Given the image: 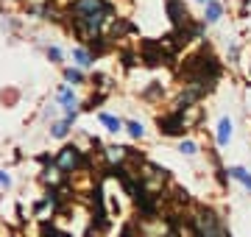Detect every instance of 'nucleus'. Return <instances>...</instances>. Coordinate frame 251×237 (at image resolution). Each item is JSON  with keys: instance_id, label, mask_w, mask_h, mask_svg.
Here are the masks:
<instances>
[{"instance_id": "nucleus-13", "label": "nucleus", "mask_w": 251, "mask_h": 237, "mask_svg": "<svg viewBox=\"0 0 251 237\" xmlns=\"http://www.w3.org/2000/svg\"><path fill=\"white\" fill-rule=\"evenodd\" d=\"M179 151H181V154H187V156H193V154H198V145H196V142H190V140H181Z\"/></svg>"}, {"instance_id": "nucleus-11", "label": "nucleus", "mask_w": 251, "mask_h": 237, "mask_svg": "<svg viewBox=\"0 0 251 237\" xmlns=\"http://www.w3.org/2000/svg\"><path fill=\"white\" fill-rule=\"evenodd\" d=\"M128 134H131V137L134 140H143L145 137V128H143V123H137V120H131V123H128Z\"/></svg>"}, {"instance_id": "nucleus-7", "label": "nucleus", "mask_w": 251, "mask_h": 237, "mask_svg": "<svg viewBox=\"0 0 251 237\" xmlns=\"http://www.w3.org/2000/svg\"><path fill=\"white\" fill-rule=\"evenodd\" d=\"M221 3H218V0H206V14H204V20L206 23H218V20H221Z\"/></svg>"}, {"instance_id": "nucleus-10", "label": "nucleus", "mask_w": 251, "mask_h": 237, "mask_svg": "<svg viewBox=\"0 0 251 237\" xmlns=\"http://www.w3.org/2000/svg\"><path fill=\"white\" fill-rule=\"evenodd\" d=\"M100 123H103V126L109 128V131H120V128H123V123H120V120L115 118V115H106V112H103V115H100Z\"/></svg>"}, {"instance_id": "nucleus-12", "label": "nucleus", "mask_w": 251, "mask_h": 237, "mask_svg": "<svg viewBox=\"0 0 251 237\" xmlns=\"http://www.w3.org/2000/svg\"><path fill=\"white\" fill-rule=\"evenodd\" d=\"M64 78H67V81L81 84V81H84V73H81L78 67H67V70H64Z\"/></svg>"}, {"instance_id": "nucleus-17", "label": "nucleus", "mask_w": 251, "mask_h": 237, "mask_svg": "<svg viewBox=\"0 0 251 237\" xmlns=\"http://www.w3.org/2000/svg\"><path fill=\"white\" fill-rule=\"evenodd\" d=\"M9 184H11V179L3 173V170H0V187H9Z\"/></svg>"}, {"instance_id": "nucleus-4", "label": "nucleus", "mask_w": 251, "mask_h": 237, "mask_svg": "<svg viewBox=\"0 0 251 237\" xmlns=\"http://www.w3.org/2000/svg\"><path fill=\"white\" fill-rule=\"evenodd\" d=\"M59 103H62L67 112H75V106H78V98H75V92H73L70 87H59Z\"/></svg>"}, {"instance_id": "nucleus-15", "label": "nucleus", "mask_w": 251, "mask_h": 237, "mask_svg": "<svg viewBox=\"0 0 251 237\" xmlns=\"http://www.w3.org/2000/svg\"><path fill=\"white\" fill-rule=\"evenodd\" d=\"M42 232H45V237H70V235H67V232H59V229L48 226V223H45V226H42Z\"/></svg>"}, {"instance_id": "nucleus-9", "label": "nucleus", "mask_w": 251, "mask_h": 237, "mask_svg": "<svg viewBox=\"0 0 251 237\" xmlns=\"http://www.w3.org/2000/svg\"><path fill=\"white\" fill-rule=\"evenodd\" d=\"M73 62L78 64V67H90V64H92V56L87 53L84 47H75V50H73Z\"/></svg>"}, {"instance_id": "nucleus-16", "label": "nucleus", "mask_w": 251, "mask_h": 237, "mask_svg": "<svg viewBox=\"0 0 251 237\" xmlns=\"http://www.w3.org/2000/svg\"><path fill=\"white\" fill-rule=\"evenodd\" d=\"M48 59L50 62H62V50L59 47H48Z\"/></svg>"}, {"instance_id": "nucleus-3", "label": "nucleus", "mask_w": 251, "mask_h": 237, "mask_svg": "<svg viewBox=\"0 0 251 237\" xmlns=\"http://www.w3.org/2000/svg\"><path fill=\"white\" fill-rule=\"evenodd\" d=\"M81 165H87V159L81 156L78 148H73V145L62 148V154L56 156V167H59L62 173H75Z\"/></svg>"}, {"instance_id": "nucleus-2", "label": "nucleus", "mask_w": 251, "mask_h": 237, "mask_svg": "<svg viewBox=\"0 0 251 237\" xmlns=\"http://www.w3.org/2000/svg\"><path fill=\"white\" fill-rule=\"evenodd\" d=\"M159 131L168 134V137H176V134H184L187 131V118H184V109H176L171 115H162L159 120Z\"/></svg>"}, {"instance_id": "nucleus-8", "label": "nucleus", "mask_w": 251, "mask_h": 237, "mask_svg": "<svg viewBox=\"0 0 251 237\" xmlns=\"http://www.w3.org/2000/svg\"><path fill=\"white\" fill-rule=\"evenodd\" d=\"M128 156V148H106V159L112 165H120Z\"/></svg>"}, {"instance_id": "nucleus-6", "label": "nucleus", "mask_w": 251, "mask_h": 237, "mask_svg": "<svg viewBox=\"0 0 251 237\" xmlns=\"http://www.w3.org/2000/svg\"><path fill=\"white\" fill-rule=\"evenodd\" d=\"M229 176H232L234 182H240L246 190H251V173L246 167H229Z\"/></svg>"}, {"instance_id": "nucleus-5", "label": "nucleus", "mask_w": 251, "mask_h": 237, "mask_svg": "<svg viewBox=\"0 0 251 237\" xmlns=\"http://www.w3.org/2000/svg\"><path fill=\"white\" fill-rule=\"evenodd\" d=\"M229 140H232V120L224 118L218 123V145H229Z\"/></svg>"}, {"instance_id": "nucleus-14", "label": "nucleus", "mask_w": 251, "mask_h": 237, "mask_svg": "<svg viewBox=\"0 0 251 237\" xmlns=\"http://www.w3.org/2000/svg\"><path fill=\"white\" fill-rule=\"evenodd\" d=\"M67 126H70V120H62V123H56V126H53V137H64V134H67Z\"/></svg>"}, {"instance_id": "nucleus-1", "label": "nucleus", "mask_w": 251, "mask_h": 237, "mask_svg": "<svg viewBox=\"0 0 251 237\" xmlns=\"http://www.w3.org/2000/svg\"><path fill=\"white\" fill-rule=\"evenodd\" d=\"M70 17L81 37L95 39V37H100L103 25L112 20V6L106 0H73Z\"/></svg>"}]
</instances>
